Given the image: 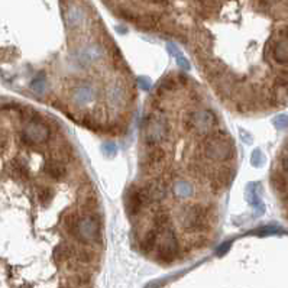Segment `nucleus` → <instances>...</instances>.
<instances>
[{
	"instance_id": "f257e3e1",
	"label": "nucleus",
	"mask_w": 288,
	"mask_h": 288,
	"mask_svg": "<svg viewBox=\"0 0 288 288\" xmlns=\"http://www.w3.org/2000/svg\"><path fill=\"white\" fill-rule=\"evenodd\" d=\"M201 152L207 160L216 162H226L233 158L234 152L232 138H228L226 132H215L203 142Z\"/></svg>"
},
{
	"instance_id": "f03ea898",
	"label": "nucleus",
	"mask_w": 288,
	"mask_h": 288,
	"mask_svg": "<svg viewBox=\"0 0 288 288\" xmlns=\"http://www.w3.org/2000/svg\"><path fill=\"white\" fill-rule=\"evenodd\" d=\"M72 236L84 245H87L90 242H100V239H102L100 216L96 213L81 216L78 220L77 229L74 231Z\"/></svg>"
},
{
	"instance_id": "7ed1b4c3",
	"label": "nucleus",
	"mask_w": 288,
	"mask_h": 288,
	"mask_svg": "<svg viewBox=\"0 0 288 288\" xmlns=\"http://www.w3.org/2000/svg\"><path fill=\"white\" fill-rule=\"evenodd\" d=\"M145 142L149 146H155L165 141L170 133V125L165 116H149L145 119L144 125Z\"/></svg>"
},
{
	"instance_id": "20e7f679",
	"label": "nucleus",
	"mask_w": 288,
	"mask_h": 288,
	"mask_svg": "<svg viewBox=\"0 0 288 288\" xmlns=\"http://www.w3.org/2000/svg\"><path fill=\"white\" fill-rule=\"evenodd\" d=\"M180 246L174 229L168 225L161 231V243L157 251V261L161 264H171L178 255Z\"/></svg>"
},
{
	"instance_id": "39448f33",
	"label": "nucleus",
	"mask_w": 288,
	"mask_h": 288,
	"mask_svg": "<svg viewBox=\"0 0 288 288\" xmlns=\"http://www.w3.org/2000/svg\"><path fill=\"white\" fill-rule=\"evenodd\" d=\"M51 135L50 127L42 122V119L39 120H31L26 127L23 129V132L20 133V142L25 146H32V145H41L44 142L48 141Z\"/></svg>"
},
{
	"instance_id": "423d86ee",
	"label": "nucleus",
	"mask_w": 288,
	"mask_h": 288,
	"mask_svg": "<svg viewBox=\"0 0 288 288\" xmlns=\"http://www.w3.org/2000/svg\"><path fill=\"white\" fill-rule=\"evenodd\" d=\"M207 215L209 210L206 206L201 204H193L182 210L181 213V225L185 229L190 231H201L207 225Z\"/></svg>"
},
{
	"instance_id": "0eeeda50",
	"label": "nucleus",
	"mask_w": 288,
	"mask_h": 288,
	"mask_svg": "<svg viewBox=\"0 0 288 288\" xmlns=\"http://www.w3.org/2000/svg\"><path fill=\"white\" fill-rule=\"evenodd\" d=\"M148 206L145 194L142 187H129V190L125 194V209L130 217H135L141 215L142 209Z\"/></svg>"
},
{
	"instance_id": "6e6552de",
	"label": "nucleus",
	"mask_w": 288,
	"mask_h": 288,
	"mask_svg": "<svg viewBox=\"0 0 288 288\" xmlns=\"http://www.w3.org/2000/svg\"><path fill=\"white\" fill-rule=\"evenodd\" d=\"M185 125L190 127V130L196 129L198 133H206L217 125V117L212 110H200L188 117Z\"/></svg>"
},
{
	"instance_id": "1a4fd4ad",
	"label": "nucleus",
	"mask_w": 288,
	"mask_h": 288,
	"mask_svg": "<svg viewBox=\"0 0 288 288\" xmlns=\"http://www.w3.org/2000/svg\"><path fill=\"white\" fill-rule=\"evenodd\" d=\"M271 55L278 65L288 67V41L283 38L272 39L267 44L265 55Z\"/></svg>"
},
{
	"instance_id": "9d476101",
	"label": "nucleus",
	"mask_w": 288,
	"mask_h": 288,
	"mask_svg": "<svg viewBox=\"0 0 288 288\" xmlns=\"http://www.w3.org/2000/svg\"><path fill=\"white\" fill-rule=\"evenodd\" d=\"M146 203H155V201H162L167 197V188L160 182V181H151L145 187H142Z\"/></svg>"
},
{
	"instance_id": "9b49d317",
	"label": "nucleus",
	"mask_w": 288,
	"mask_h": 288,
	"mask_svg": "<svg viewBox=\"0 0 288 288\" xmlns=\"http://www.w3.org/2000/svg\"><path fill=\"white\" fill-rule=\"evenodd\" d=\"M258 185H259V184H256V182H255V184H253V182L248 184L246 191H245V196H246L248 203L256 210V216H261V215H264V212H265V206H264V203H262V200H261V197H259Z\"/></svg>"
},
{
	"instance_id": "f8f14e48",
	"label": "nucleus",
	"mask_w": 288,
	"mask_h": 288,
	"mask_svg": "<svg viewBox=\"0 0 288 288\" xmlns=\"http://www.w3.org/2000/svg\"><path fill=\"white\" fill-rule=\"evenodd\" d=\"M54 261L57 264H62V262H71L72 259H75L77 255V249L71 245H65V243H59L54 248Z\"/></svg>"
},
{
	"instance_id": "ddd939ff",
	"label": "nucleus",
	"mask_w": 288,
	"mask_h": 288,
	"mask_svg": "<svg viewBox=\"0 0 288 288\" xmlns=\"http://www.w3.org/2000/svg\"><path fill=\"white\" fill-rule=\"evenodd\" d=\"M270 182H271L272 190H274L277 194H280V196H284L288 191V175L284 173L281 168L271 173Z\"/></svg>"
},
{
	"instance_id": "4468645a",
	"label": "nucleus",
	"mask_w": 288,
	"mask_h": 288,
	"mask_svg": "<svg viewBox=\"0 0 288 288\" xmlns=\"http://www.w3.org/2000/svg\"><path fill=\"white\" fill-rule=\"evenodd\" d=\"M96 97V93L91 87L89 86H81V87H77L72 93V102L77 105V106H86L89 103H91Z\"/></svg>"
},
{
	"instance_id": "2eb2a0df",
	"label": "nucleus",
	"mask_w": 288,
	"mask_h": 288,
	"mask_svg": "<svg viewBox=\"0 0 288 288\" xmlns=\"http://www.w3.org/2000/svg\"><path fill=\"white\" fill-rule=\"evenodd\" d=\"M160 234H161V232L158 231L157 228H154V229H151V231H148L145 233V236L142 237L141 245H139L141 251H142L145 255L151 253V252L155 249V246H157V243H158V239H160Z\"/></svg>"
},
{
	"instance_id": "dca6fc26",
	"label": "nucleus",
	"mask_w": 288,
	"mask_h": 288,
	"mask_svg": "<svg viewBox=\"0 0 288 288\" xmlns=\"http://www.w3.org/2000/svg\"><path fill=\"white\" fill-rule=\"evenodd\" d=\"M44 173L53 180H62L67 175V168L64 164H61L57 160H50L44 164Z\"/></svg>"
},
{
	"instance_id": "f3484780",
	"label": "nucleus",
	"mask_w": 288,
	"mask_h": 288,
	"mask_svg": "<svg viewBox=\"0 0 288 288\" xmlns=\"http://www.w3.org/2000/svg\"><path fill=\"white\" fill-rule=\"evenodd\" d=\"M65 20L70 28H78L84 20V13H83L81 7H78L75 4H70L65 12Z\"/></svg>"
},
{
	"instance_id": "a211bd4d",
	"label": "nucleus",
	"mask_w": 288,
	"mask_h": 288,
	"mask_svg": "<svg viewBox=\"0 0 288 288\" xmlns=\"http://www.w3.org/2000/svg\"><path fill=\"white\" fill-rule=\"evenodd\" d=\"M103 55V51H102V48L100 47H97V45H90V47H86L81 53H80V62L81 64H84V65H89V64H91V62H96V61H99L100 58Z\"/></svg>"
},
{
	"instance_id": "6ab92c4d",
	"label": "nucleus",
	"mask_w": 288,
	"mask_h": 288,
	"mask_svg": "<svg viewBox=\"0 0 288 288\" xmlns=\"http://www.w3.org/2000/svg\"><path fill=\"white\" fill-rule=\"evenodd\" d=\"M193 185L188 181L178 180L173 184V193L177 198H188L193 196Z\"/></svg>"
},
{
	"instance_id": "aec40b11",
	"label": "nucleus",
	"mask_w": 288,
	"mask_h": 288,
	"mask_svg": "<svg viewBox=\"0 0 288 288\" xmlns=\"http://www.w3.org/2000/svg\"><path fill=\"white\" fill-rule=\"evenodd\" d=\"M10 173L12 175L15 177V178H18V180H28L29 178V175H31V170H29V165L25 162V161H19V160H16V161H13L12 162V165H10Z\"/></svg>"
},
{
	"instance_id": "412c9836",
	"label": "nucleus",
	"mask_w": 288,
	"mask_h": 288,
	"mask_svg": "<svg viewBox=\"0 0 288 288\" xmlns=\"http://www.w3.org/2000/svg\"><path fill=\"white\" fill-rule=\"evenodd\" d=\"M31 87H32V90H34L35 93L44 94V93L48 90V81H47L45 74H44V72L36 74V77H35V78L32 80V83H31Z\"/></svg>"
},
{
	"instance_id": "4be33fe9",
	"label": "nucleus",
	"mask_w": 288,
	"mask_h": 288,
	"mask_svg": "<svg viewBox=\"0 0 288 288\" xmlns=\"http://www.w3.org/2000/svg\"><path fill=\"white\" fill-rule=\"evenodd\" d=\"M170 219H171V216L167 210H158L154 216V228H157L161 232L164 228H167L170 225Z\"/></svg>"
},
{
	"instance_id": "5701e85b",
	"label": "nucleus",
	"mask_w": 288,
	"mask_h": 288,
	"mask_svg": "<svg viewBox=\"0 0 288 288\" xmlns=\"http://www.w3.org/2000/svg\"><path fill=\"white\" fill-rule=\"evenodd\" d=\"M168 47V51H170V54L174 55L175 58V61H177V65L181 68V70H184V71H188L190 70V62H188V59L184 57L180 51H178V48L174 45V44H168L167 45Z\"/></svg>"
},
{
	"instance_id": "b1692460",
	"label": "nucleus",
	"mask_w": 288,
	"mask_h": 288,
	"mask_svg": "<svg viewBox=\"0 0 288 288\" xmlns=\"http://www.w3.org/2000/svg\"><path fill=\"white\" fill-rule=\"evenodd\" d=\"M78 220H80V216H78L77 213H68V215H65V217H64V220H62L64 229L68 232L71 236H72L74 231L77 229Z\"/></svg>"
},
{
	"instance_id": "393cba45",
	"label": "nucleus",
	"mask_w": 288,
	"mask_h": 288,
	"mask_svg": "<svg viewBox=\"0 0 288 288\" xmlns=\"http://www.w3.org/2000/svg\"><path fill=\"white\" fill-rule=\"evenodd\" d=\"M165 157V152H164V149L162 148H160V146H151V151L148 152V155H146V158H148V164L151 162V164H160L161 161H162V158Z\"/></svg>"
},
{
	"instance_id": "a878e982",
	"label": "nucleus",
	"mask_w": 288,
	"mask_h": 288,
	"mask_svg": "<svg viewBox=\"0 0 288 288\" xmlns=\"http://www.w3.org/2000/svg\"><path fill=\"white\" fill-rule=\"evenodd\" d=\"M54 190L50 188V187H42L39 191H38V200L41 203V206H48L53 198H54Z\"/></svg>"
},
{
	"instance_id": "bb28decb",
	"label": "nucleus",
	"mask_w": 288,
	"mask_h": 288,
	"mask_svg": "<svg viewBox=\"0 0 288 288\" xmlns=\"http://www.w3.org/2000/svg\"><path fill=\"white\" fill-rule=\"evenodd\" d=\"M177 80L171 77V75H168V77H165L162 81H161V84H160V89H158V94L160 93H165V91H173L177 89Z\"/></svg>"
},
{
	"instance_id": "cd10ccee",
	"label": "nucleus",
	"mask_w": 288,
	"mask_h": 288,
	"mask_svg": "<svg viewBox=\"0 0 288 288\" xmlns=\"http://www.w3.org/2000/svg\"><path fill=\"white\" fill-rule=\"evenodd\" d=\"M281 232H284L283 228L271 225V226H261V228H258L256 231L251 232V233H255L258 236H270V234H277V233H281Z\"/></svg>"
},
{
	"instance_id": "c85d7f7f",
	"label": "nucleus",
	"mask_w": 288,
	"mask_h": 288,
	"mask_svg": "<svg viewBox=\"0 0 288 288\" xmlns=\"http://www.w3.org/2000/svg\"><path fill=\"white\" fill-rule=\"evenodd\" d=\"M75 261H78V262H81V264H90V262L93 261V252L89 251L87 248H83V249L77 251Z\"/></svg>"
},
{
	"instance_id": "c756f323",
	"label": "nucleus",
	"mask_w": 288,
	"mask_h": 288,
	"mask_svg": "<svg viewBox=\"0 0 288 288\" xmlns=\"http://www.w3.org/2000/svg\"><path fill=\"white\" fill-rule=\"evenodd\" d=\"M122 99H123V90L119 86H113L112 90L109 91V100L115 105V103H117Z\"/></svg>"
},
{
	"instance_id": "7c9ffc66",
	"label": "nucleus",
	"mask_w": 288,
	"mask_h": 288,
	"mask_svg": "<svg viewBox=\"0 0 288 288\" xmlns=\"http://www.w3.org/2000/svg\"><path fill=\"white\" fill-rule=\"evenodd\" d=\"M251 161H252V165H253V167H261V165L264 164V155H262L261 149H255V151L252 152Z\"/></svg>"
},
{
	"instance_id": "2f4dec72",
	"label": "nucleus",
	"mask_w": 288,
	"mask_h": 288,
	"mask_svg": "<svg viewBox=\"0 0 288 288\" xmlns=\"http://www.w3.org/2000/svg\"><path fill=\"white\" fill-rule=\"evenodd\" d=\"M274 126L277 129H286L288 126V116L287 115H280L274 119Z\"/></svg>"
},
{
	"instance_id": "473e14b6",
	"label": "nucleus",
	"mask_w": 288,
	"mask_h": 288,
	"mask_svg": "<svg viewBox=\"0 0 288 288\" xmlns=\"http://www.w3.org/2000/svg\"><path fill=\"white\" fill-rule=\"evenodd\" d=\"M103 151H105L106 155L112 157V155H115L116 152H117V145H116L115 142H106L103 145Z\"/></svg>"
},
{
	"instance_id": "72a5a7b5",
	"label": "nucleus",
	"mask_w": 288,
	"mask_h": 288,
	"mask_svg": "<svg viewBox=\"0 0 288 288\" xmlns=\"http://www.w3.org/2000/svg\"><path fill=\"white\" fill-rule=\"evenodd\" d=\"M97 206H99V201H97L96 197H87V198L84 200V203H83V207H86V209H89V210H94Z\"/></svg>"
},
{
	"instance_id": "f704fd0d",
	"label": "nucleus",
	"mask_w": 288,
	"mask_h": 288,
	"mask_svg": "<svg viewBox=\"0 0 288 288\" xmlns=\"http://www.w3.org/2000/svg\"><path fill=\"white\" fill-rule=\"evenodd\" d=\"M136 83H138V86H139L141 89H144V90H149V89L152 87L151 80L146 78V77H138V78H136Z\"/></svg>"
},
{
	"instance_id": "c9c22d12",
	"label": "nucleus",
	"mask_w": 288,
	"mask_h": 288,
	"mask_svg": "<svg viewBox=\"0 0 288 288\" xmlns=\"http://www.w3.org/2000/svg\"><path fill=\"white\" fill-rule=\"evenodd\" d=\"M280 168L288 175V152H281V155H280Z\"/></svg>"
},
{
	"instance_id": "e433bc0d",
	"label": "nucleus",
	"mask_w": 288,
	"mask_h": 288,
	"mask_svg": "<svg viewBox=\"0 0 288 288\" xmlns=\"http://www.w3.org/2000/svg\"><path fill=\"white\" fill-rule=\"evenodd\" d=\"M232 240H226V242H223L217 249H216V253L219 255V256H222V255H225L229 249H231V246H232Z\"/></svg>"
},
{
	"instance_id": "4c0bfd02",
	"label": "nucleus",
	"mask_w": 288,
	"mask_h": 288,
	"mask_svg": "<svg viewBox=\"0 0 288 288\" xmlns=\"http://www.w3.org/2000/svg\"><path fill=\"white\" fill-rule=\"evenodd\" d=\"M146 1H151V3H157V4H161V3H167L168 0H146Z\"/></svg>"
}]
</instances>
